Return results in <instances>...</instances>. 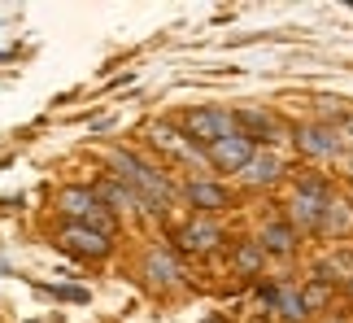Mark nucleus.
<instances>
[{"instance_id":"1","label":"nucleus","mask_w":353,"mask_h":323,"mask_svg":"<svg viewBox=\"0 0 353 323\" xmlns=\"http://www.w3.org/2000/svg\"><path fill=\"white\" fill-rule=\"evenodd\" d=\"M57 214L65 223H83V227H97V232L110 236L114 232V214L110 206L97 197V188H83V184H65L57 193Z\"/></svg>"},{"instance_id":"2","label":"nucleus","mask_w":353,"mask_h":323,"mask_svg":"<svg viewBox=\"0 0 353 323\" xmlns=\"http://www.w3.org/2000/svg\"><path fill=\"white\" fill-rule=\"evenodd\" d=\"M114 166L122 170V179H127V188H135L140 193L144 206H157V214L166 210V201H170V184H166V175H157L153 166H144L135 153L127 149H114Z\"/></svg>"},{"instance_id":"3","label":"nucleus","mask_w":353,"mask_h":323,"mask_svg":"<svg viewBox=\"0 0 353 323\" xmlns=\"http://www.w3.org/2000/svg\"><path fill=\"white\" fill-rule=\"evenodd\" d=\"M327 201H332V193H327V184L319 179V175H310V179H301L296 184V193H292V227H305V232H319L323 227V210H327Z\"/></svg>"},{"instance_id":"4","label":"nucleus","mask_w":353,"mask_h":323,"mask_svg":"<svg viewBox=\"0 0 353 323\" xmlns=\"http://www.w3.org/2000/svg\"><path fill=\"white\" fill-rule=\"evenodd\" d=\"M236 114H227V110H192L183 118V136L188 140H196L201 149H210V144H219L227 136H236Z\"/></svg>"},{"instance_id":"5","label":"nucleus","mask_w":353,"mask_h":323,"mask_svg":"<svg viewBox=\"0 0 353 323\" xmlns=\"http://www.w3.org/2000/svg\"><path fill=\"white\" fill-rule=\"evenodd\" d=\"M253 140H257V136H249V131H236V136H227V140H219V144H210V149H205L210 166H214V170H223V175H240V170L253 162V153H257V144H253Z\"/></svg>"},{"instance_id":"6","label":"nucleus","mask_w":353,"mask_h":323,"mask_svg":"<svg viewBox=\"0 0 353 323\" xmlns=\"http://www.w3.org/2000/svg\"><path fill=\"white\" fill-rule=\"evenodd\" d=\"M57 245L65 253H74V258H92V262H101V258H110V249H114V240L97 232V227H83V223H65L61 232H57Z\"/></svg>"},{"instance_id":"7","label":"nucleus","mask_w":353,"mask_h":323,"mask_svg":"<svg viewBox=\"0 0 353 323\" xmlns=\"http://www.w3.org/2000/svg\"><path fill=\"white\" fill-rule=\"evenodd\" d=\"M296 149H301L305 157H336L345 144H341V131H336V127L305 123V127H296Z\"/></svg>"},{"instance_id":"8","label":"nucleus","mask_w":353,"mask_h":323,"mask_svg":"<svg viewBox=\"0 0 353 323\" xmlns=\"http://www.w3.org/2000/svg\"><path fill=\"white\" fill-rule=\"evenodd\" d=\"M179 245H183L188 253H210V249L223 245V232H219L210 219H192V223L179 232Z\"/></svg>"},{"instance_id":"9","label":"nucleus","mask_w":353,"mask_h":323,"mask_svg":"<svg viewBox=\"0 0 353 323\" xmlns=\"http://www.w3.org/2000/svg\"><path fill=\"white\" fill-rule=\"evenodd\" d=\"M279 170H283V162H279L275 153H270V149H257L253 162L240 170V179H244V184H253V188H262V184H275V179H279Z\"/></svg>"},{"instance_id":"10","label":"nucleus","mask_w":353,"mask_h":323,"mask_svg":"<svg viewBox=\"0 0 353 323\" xmlns=\"http://www.w3.org/2000/svg\"><path fill=\"white\" fill-rule=\"evenodd\" d=\"M144 280L157 284V288H170L174 280H179V266H174V258L166 249H148L144 253Z\"/></svg>"},{"instance_id":"11","label":"nucleus","mask_w":353,"mask_h":323,"mask_svg":"<svg viewBox=\"0 0 353 323\" xmlns=\"http://www.w3.org/2000/svg\"><path fill=\"white\" fill-rule=\"evenodd\" d=\"M183 193H188V201H192L196 210H227V206H232L227 188L223 184H210V179H192Z\"/></svg>"},{"instance_id":"12","label":"nucleus","mask_w":353,"mask_h":323,"mask_svg":"<svg viewBox=\"0 0 353 323\" xmlns=\"http://www.w3.org/2000/svg\"><path fill=\"white\" fill-rule=\"evenodd\" d=\"M319 232H327V236H349V232H353V206H349L345 197H332V201H327Z\"/></svg>"},{"instance_id":"13","label":"nucleus","mask_w":353,"mask_h":323,"mask_svg":"<svg viewBox=\"0 0 353 323\" xmlns=\"http://www.w3.org/2000/svg\"><path fill=\"white\" fill-rule=\"evenodd\" d=\"M262 249L266 253H279V258H288L296 249V227L292 223H266L262 227Z\"/></svg>"},{"instance_id":"14","label":"nucleus","mask_w":353,"mask_h":323,"mask_svg":"<svg viewBox=\"0 0 353 323\" xmlns=\"http://www.w3.org/2000/svg\"><path fill=\"white\" fill-rule=\"evenodd\" d=\"M97 197H101V201H105V206H110V210H118V214H122V210H131V206H144V201L135 197L127 184H114V179H101Z\"/></svg>"},{"instance_id":"15","label":"nucleus","mask_w":353,"mask_h":323,"mask_svg":"<svg viewBox=\"0 0 353 323\" xmlns=\"http://www.w3.org/2000/svg\"><path fill=\"white\" fill-rule=\"evenodd\" d=\"M153 144H157V149H166V153H174V157H192V140L179 136L170 123H157L153 127Z\"/></svg>"},{"instance_id":"16","label":"nucleus","mask_w":353,"mask_h":323,"mask_svg":"<svg viewBox=\"0 0 353 323\" xmlns=\"http://www.w3.org/2000/svg\"><path fill=\"white\" fill-rule=\"evenodd\" d=\"M275 315H279V319H288V323H301V319L310 315V306H305V297H301V293H296V288H279Z\"/></svg>"},{"instance_id":"17","label":"nucleus","mask_w":353,"mask_h":323,"mask_svg":"<svg viewBox=\"0 0 353 323\" xmlns=\"http://www.w3.org/2000/svg\"><path fill=\"white\" fill-rule=\"evenodd\" d=\"M262 262H266V249H262V240H244V245L236 249V266H240L244 275L262 271Z\"/></svg>"},{"instance_id":"18","label":"nucleus","mask_w":353,"mask_h":323,"mask_svg":"<svg viewBox=\"0 0 353 323\" xmlns=\"http://www.w3.org/2000/svg\"><path fill=\"white\" fill-rule=\"evenodd\" d=\"M301 297H305V306H310V311H319V306L332 297V284H327V280H314V284H310V288L301 293Z\"/></svg>"},{"instance_id":"19","label":"nucleus","mask_w":353,"mask_h":323,"mask_svg":"<svg viewBox=\"0 0 353 323\" xmlns=\"http://www.w3.org/2000/svg\"><path fill=\"white\" fill-rule=\"evenodd\" d=\"M236 123L253 127V131H270V127H275V118H270V114H257V110H240V114H236Z\"/></svg>"},{"instance_id":"20","label":"nucleus","mask_w":353,"mask_h":323,"mask_svg":"<svg viewBox=\"0 0 353 323\" xmlns=\"http://www.w3.org/2000/svg\"><path fill=\"white\" fill-rule=\"evenodd\" d=\"M336 131H341V144H345V149H353V114L341 118V127H336Z\"/></svg>"},{"instance_id":"21","label":"nucleus","mask_w":353,"mask_h":323,"mask_svg":"<svg viewBox=\"0 0 353 323\" xmlns=\"http://www.w3.org/2000/svg\"><path fill=\"white\" fill-rule=\"evenodd\" d=\"M9 271H13V266H9V262H0V275H9Z\"/></svg>"},{"instance_id":"22","label":"nucleus","mask_w":353,"mask_h":323,"mask_svg":"<svg viewBox=\"0 0 353 323\" xmlns=\"http://www.w3.org/2000/svg\"><path fill=\"white\" fill-rule=\"evenodd\" d=\"M349 179H353V157H349Z\"/></svg>"},{"instance_id":"23","label":"nucleus","mask_w":353,"mask_h":323,"mask_svg":"<svg viewBox=\"0 0 353 323\" xmlns=\"http://www.w3.org/2000/svg\"><path fill=\"white\" fill-rule=\"evenodd\" d=\"M205 323H223V319H205Z\"/></svg>"},{"instance_id":"24","label":"nucleus","mask_w":353,"mask_h":323,"mask_svg":"<svg viewBox=\"0 0 353 323\" xmlns=\"http://www.w3.org/2000/svg\"><path fill=\"white\" fill-rule=\"evenodd\" d=\"M349 293H353V275H349Z\"/></svg>"},{"instance_id":"25","label":"nucleus","mask_w":353,"mask_h":323,"mask_svg":"<svg viewBox=\"0 0 353 323\" xmlns=\"http://www.w3.org/2000/svg\"><path fill=\"white\" fill-rule=\"evenodd\" d=\"M327 323H341V319H327Z\"/></svg>"}]
</instances>
